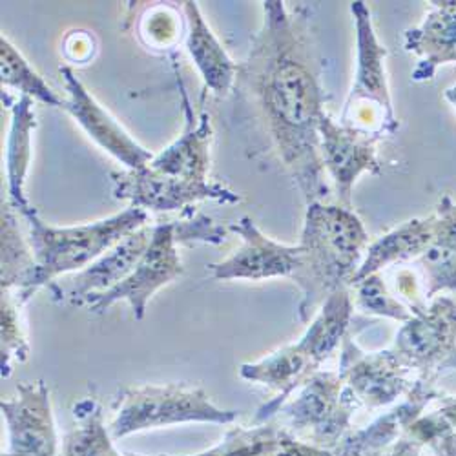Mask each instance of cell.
Instances as JSON below:
<instances>
[{"instance_id":"1","label":"cell","mask_w":456,"mask_h":456,"mask_svg":"<svg viewBox=\"0 0 456 456\" xmlns=\"http://www.w3.org/2000/svg\"><path fill=\"white\" fill-rule=\"evenodd\" d=\"M263 22L238 62L234 119L254 158L278 165L305 205L329 196L320 154V119L330 99L313 33V8L265 0Z\"/></svg>"},{"instance_id":"2","label":"cell","mask_w":456,"mask_h":456,"mask_svg":"<svg viewBox=\"0 0 456 456\" xmlns=\"http://www.w3.org/2000/svg\"><path fill=\"white\" fill-rule=\"evenodd\" d=\"M369 247V236L353 208L307 205L299 248V265L290 280L301 290L297 316L309 323L338 290L351 289Z\"/></svg>"},{"instance_id":"3","label":"cell","mask_w":456,"mask_h":456,"mask_svg":"<svg viewBox=\"0 0 456 456\" xmlns=\"http://www.w3.org/2000/svg\"><path fill=\"white\" fill-rule=\"evenodd\" d=\"M353 309L351 289L334 292L296 344L285 346L257 362L241 365L240 376L243 379L267 386L278 393L273 402L265 403L257 411L254 418L256 424L271 422V418L276 416L278 409L289 400V396L305 384L313 374H316L332 356L349 334Z\"/></svg>"},{"instance_id":"4","label":"cell","mask_w":456,"mask_h":456,"mask_svg":"<svg viewBox=\"0 0 456 456\" xmlns=\"http://www.w3.org/2000/svg\"><path fill=\"white\" fill-rule=\"evenodd\" d=\"M22 217L29 228L28 241L37 265L29 285V297L39 289L48 287L59 276L85 271L128 234L148 224V212L135 207H128L119 214L94 223L75 226L48 224L35 208Z\"/></svg>"},{"instance_id":"5","label":"cell","mask_w":456,"mask_h":456,"mask_svg":"<svg viewBox=\"0 0 456 456\" xmlns=\"http://www.w3.org/2000/svg\"><path fill=\"white\" fill-rule=\"evenodd\" d=\"M238 411L217 407L203 387L183 384L137 386L121 391L110 424L113 440L179 424H232Z\"/></svg>"},{"instance_id":"6","label":"cell","mask_w":456,"mask_h":456,"mask_svg":"<svg viewBox=\"0 0 456 456\" xmlns=\"http://www.w3.org/2000/svg\"><path fill=\"white\" fill-rule=\"evenodd\" d=\"M349 8L356 29V71L339 123L382 137L395 135L400 123L389 90L387 50L378 39L369 6L356 0Z\"/></svg>"},{"instance_id":"7","label":"cell","mask_w":456,"mask_h":456,"mask_svg":"<svg viewBox=\"0 0 456 456\" xmlns=\"http://www.w3.org/2000/svg\"><path fill=\"white\" fill-rule=\"evenodd\" d=\"M358 409L339 372L318 370L276 414L283 418L285 429L297 440L334 451L353 431L351 420Z\"/></svg>"},{"instance_id":"8","label":"cell","mask_w":456,"mask_h":456,"mask_svg":"<svg viewBox=\"0 0 456 456\" xmlns=\"http://www.w3.org/2000/svg\"><path fill=\"white\" fill-rule=\"evenodd\" d=\"M391 351L409 369L422 376H436L456 369V303L433 297L431 305L412 313L398 330Z\"/></svg>"},{"instance_id":"9","label":"cell","mask_w":456,"mask_h":456,"mask_svg":"<svg viewBox=\"0 0 456 456\" xmlns=\"http://www.w3.org/2000/svg\"><path fill=\"white\" fill-rule=\"evenodd\" d=\"M111 183L113 196L144 212L192 208L194 203L208 200L221 205H234L241 201L236 192L219 183L179 179L156 172L148 165L139 170L111 172Z\"/></svg>"},{"instance_id":"10","label":"cell","mask_w":456,"mask_h":456,"mask_svg":"<svg viewBox=\"0 0 456 456\" xmlns=\"http://www.w3.org/2000/svg\"><path fill=\"white\" fill-rule=\"evenodd\" d=\"M183 273L184 269L177 252L175 224L174 221L161 223L156 224L154 240H151V245L148 247L132 274L108 292L90 296L85 303L92 313L102 314L113 303L125 299L130 303L134 318L141 322L146 314V305L151 296L159 289L175 281Z\"/></svg>"},{"instance_id":"11","label":"cell","mask_w":456,"mask_h":456,"mask_svg":"<svg viewBox=\"0 0 456 456\" xmlns=\"http://www.w3.org/2000/svg\"><path fill=\"white\" fill-rule=\"evenodd\" d=\"M338 372L358 407H387L412 387V370L391 349L367 353L356 344L353 334L341 341Z\"/></svg>"},{"instance_id":"12","label":"cell","mask_w":456,"mask_h":456,"mask_svg":"<svg viewBox=\"0 0 456 456\" xmlns=\"http://www.w3.org/2000/svg\"><path fill=\"white\" fill-rule=\"evenodd\" d=\"M320 154L329 172L341 207L353 208V188L362 174L378 175L382 163L378 158V134L351 128L332 119L325 111L320 119Z\"/></svg>"},{"instance_id":"13","label":"cell","mask_w":456,"mask_h":456,"mask_svg":"<svg viewBox=\"0 0 456 456\" xmlns=\"http://www.w3.org/2000/svg\"><path fill=\"white\" fill-rule=\"evenodd\" d=\"M8 426V449L3 456H59V435L50 389L43 382H20L17 396L0 402Z\"/></svg>"},{"instance_id":"14","label":"cell","mask_w":456,"mask_h":456,"mask_svg":"<svg viewBox=\"0 0 456 456\" xmlns=\"http://www.w3.org/2000/svg\"><path fill=\"white\" fill-rule=\"evenodd\" d=\"M228 231L241 238V247L226 259L208 265L214 280L261 281L294 276L299 265L297 245H283L265 236L248 216L231 223Z\"/></svg>"},{"instance_id":"15","label":"cell","mask_w":456,"mask_h":456,"mask_svg":"<svg viewBox=\"0 0 456 456\" xmlns=\"http://www.w3.org/2000/svg\"><path fill=\"white\" fill-rule=\"evenodd\" d=\"M59 73L68 92V99L64 101L62 108L77 121L90 139H94L104 151L123 163L128 170L144 168L154 159V154L141 146L123 128V125L97 102V99L88 92L69 66H61Z\"/></svg>"},{"instance_id":"16","label":"cell","mask_w":456,"mask_h":456,"mask_svg":"<svg viewBox=\"0 0 456 456\" xmlns=\"http://www.w3.org/2000/svg\"><path fill=\"white\" fill-rule=\"evenodd\" d=\"M156 224H144L106 254L95 259L90 267L75 274L66 285H53V296L69 299L73 305H83L90 296L108 292L121 281H125L154 240Z\"/></svg>"},{"instance_id":"17","label":"cell","mask_w":456,"mask_h":456,"mask_svg":"<svg viewBox=\"0 0 456 456\" xmlns=\"http://www.w3.org/2000/svg\"><path fill=\"white\" fill-rule=\"evenodd\" d=\"M436 376H420L393 411L379 416L370 426L351 431L332 451L336 456H370L384 452L396 438L403 436L409 426L420 418L426 407L442 396L436 389Z\"/></svg>"},{"instance_id":"18","label":"cell","mask_w":456,"mask_h":456,"mask_svg":"<svg viewBox=\"0 0 456 456\" xmlns=\"http://www.w3.org/2000/svg\"><path fill=\"white\" fill-rule=\"evenodd\" d=\"M177 85L183 99L184 128L183 134L167 146L161 154L154 156L148 163L150 168L165 175L186 179V181H208L210 172V144H212V125L208 111L194 113L190 104L184 83L177 71Z\"/></svg>"},{"instance_id":"19","label":"cell","mask_w":456,"mask_h":456,"mask_svg":"<svg viewBox=\"0 0 456 456\" xmlns=\"http://www.w3.org/2000/svg\"><path fill=\"white\" fill-rule=\"evenodd\" d=\"M405 52L418 57L414 83L431 81L440 66L456 64V0H433L424 20L403 33Z\"/></svg>"},{"instance_id":"20","label":"cell","mask_w":456,"mask_h":456,"mask_svg":"<svg viewBox=\"0 0 456 456\" xmlns=\"http://www.w3.org/2000/svg\"><path fill=\"white\" fill-rule=\"evenodd\" d=\"M186 17V50L200 69L205 90H210L216 97H226L234 90L238 62L226 53L217 41V37L207 24L198 3L186 0L183 3Z\"/></svg>"},{"instance_id":"21","label":"cell","mask_w":456,"mask_h":456,"mask_svg":"<svg viewBox=\"0 0 456 456\" xmlns=\"http://www.w3.org/2000/svg\"><path fill=\"white\" fill-rule=\"evenodd\" d=\"M435 228L436 216L431 214L428 217L409 219L393 228L391 232L378 238L367 247V254L353 280V285L372 274H379V271L391 267L395 263L420 257L433 243Z\"/></svg>"},{"instance_id":"22","label":"cell","mask_w":456,"mask_h":456,"mask_svg":"<svg viewBox=\"0 0 456 456\" xmlns=\"http://www.w3.org/2000/svg\"><path fill=\"white\" fill-rule=\"evenodd\" d=\"M3 101L12 108V128L8 135L6 151V179H8V201L15 207L20 216H26L33 207L29 205L24 184L31 163V139L37 128L33 99L17 97L13 102L6 94Z\"/></svg>"},{"instance_id":"23","label":"cell","mask_w":456,"mask_h":456,"mask_svg":"<svg viewBox=\"0 0 456 456\" xmlns=\"http://www.w3.org/2000/svg\"><path fill=\"white\" fill-rule=\"evenodd\" d=\"M435 216L433 243L418 257L426 281V299L445 290H456V203L444 196Z\"/></svg>"},{"instance_id":"24","label":"cell","mask_w":456,"mask_h":456,"mask_svg":"<svg viewBox=\"0 0 456 456\" xmlns=\"http://www.w3.org/2000/svg\"><path fill=\"white\" fill-rule=\"evenodd\" d=\"M19 212L6 201L3 203V261H0V285L13 290L26 303L29 299V285L35 274V256L29 241L22 238L19 228Z\"/></svg>"},{"instance_id":"25","label":"cell","mask_w":456,"mask_h":456,"mask_svg":"<svg viewBox=\"0 0 456 456\" xmlns=\"http://www.w3.org/2000/svg\"><path fill=\"white\" fill-rule=\"evenodd\" d=\"M0 79H3V86L13 88L20 94V97H29L53 108L64 106V101L31 68L26 57L4 35L0 37Z\"/></svg>"},{"instance_id":"26","label":"cell","mask_w":456,"mask_h":456,"mask_svg":"<svg viewBox=\"0 0 456 456\" xmlns=\"http://www.w3.org/2000/svg\"><path fill=\"white\" fill-rule=\"evenodd\" d=\"M287 433L285 428L271 422L256 424L248 429L234 428L217 445L188 456H271Z\"/></svg>"},{"instance_id":"27","label":"cell","mask_w":456,"mask_h":456,"mask_svg":"<svg viewBox=\"0 0 456 456\" xmlns=\"http://www.w3.org/2000/svg\"><path fill=\"white\" fill-rule=\"evenodd\" d=\"M22 305L24 303L13 290L3 289V297H0V339H3L0 369H3V378H10L13 365L17 362L24 363L29 356V341L20 320Z\"/></svg>"},{"instance_id":"28","label":"cell","mask_w":456,"mask_h":456,"mask_svg":"<svg viewBox=\"0 0 456 456\" xmlns=\"http://www.w3.org/2000/svg\"><path fill=\"white\" fill-rule=\"evenodd\" d=\"M353 287L356 289V305L362 313L379 318H391L402 323L412 318L411 307H405L402 301H398V297L387 290L379 274H372Z\"/></svg>"},{"instance_id":"29","label":"cell","mask_w":456,"mask_h":456,"mask_svg":"<svg viewBox=\"0 0 456 456\" xmlns=\"http://www.w3.org/2000/svg\"><path fill=\"white\" fill-rule=\"evenodd\" d=\"M174 224L177 243L221 245L226 241L228 228L214 223L208 216L200 212H190V216L183 217L181 221H174Z\"/></svg>"},{"instance_id":"30","label":"cell","mask_w":456,"mask_h":456,"mask_svg":"<svg viewBox=\"0 0 456 456\" xmlns=\"http://www.w3.org/2000/svg\"><path fill=\"white\" fill-rule=\"evenodd\" d=\"M161 15L156 17V12H150V19L142 20L141 28V37L146 39L148 46H156V48H167L174 45L181 35H177V17L168 15L172 10L170 6H159Z\"/></svg>"},{"instance_id":"31","label":"cell","mask_w":456,"mask_h":456,"mask_svg":"<svg viewBox=\"0 0 456 456\" xmlns=\"http://www.w3.org/2000/svg\"><path fill=\"white\" fill-rule=\"evenodd\" d=\"M64 53L73 62L85 64L95 53V39L88 31H69L64 41Z\"/></svg>"},{"instance_id":"32","label":"cell","mask_w":456,"mask_h":456,"mask_svg":"<svg viewBox=\"0 0 456 456\" xmlns=\"http://www.w3.org/2000/svg\"><path fill=\"white\" fill-rule=\"evenodd\" d=\"M271 456H336V454L329 449L297 440L296 436L287 433V436L280 442V445L273 451Z\"/></svg>"},{"instance_id":"33","label":"cell","mask_w":456,"mask_h":456,"mask_svg":"<svg viewBox=\"0 0 456 456\" xmlns=\"http://www.w3.org/2000/svg\"><path fill=\"white\" fill-rule=\"evenodd\" d=\"M396 289L398 292L411 301V311H422L426 307V303L422 301V294H420V285H418L414 274L411 271H402L396 276Z\"/></svg>"},{"instance_id":"34","label":"cell","mask_w":456,"mask_h":456,"mask_svg":"<svg viewBox=\"0 0 456 456\" xmlns=\"http://www.w3.org/2000/svg\"><path fill=\"white\" fill-rule=\"evenodd\" d=\"M113 442H116V440L111 438V435H106V436L99 442V445H97L94 456H125V452L121 454V452L116 449V445H113Z\"/></svg>"},{"instance_id":"35","label":"cell","mask_w":456,"mask_h":456,"mask_svg":"<svg viewBox=\"0 0 456 456\" xmlns=\"http://www.w3.org/2000/svg\"><path fill=\"white\" fill-rule=\"evenodd\" d=\"M444 99H445L452 108H456V83H454V85H451L449 88H445V92H444Z\"/></svg>"},{"instance_id":"36","label":"cell","mask_w":456,"mask_h":456,"mask_svg":"<svg viewBox=\"0 0 456 456\" xmlns=\"http://www.w3.org/2000/svg\"><path fill=\"white\" fill-rule=\"evenodd\" d=\"M125 456H144V454H135V452H125ZM161 456H167V454H161Z\"/></svg>"},{"instance_id":"37","label":"cell","mask_w":456,"mask_h":456,"mask_svg":"<svg viewBox=\"0 0 456 456\" xmlns=\"http://www.w3.org/2000/svg\"><path fill=\"white\" fill-rule=\"evenodd\" d=\"M370 456H386L384 452H376V454H370Z\"/></svg>"}]
</instances>
